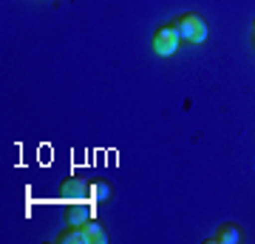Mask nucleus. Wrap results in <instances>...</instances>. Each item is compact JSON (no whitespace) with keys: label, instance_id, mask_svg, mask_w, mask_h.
<instances>
[{"label":"nucleus","instance_id":"nucleus-8","mask_svg":"<svg viewBox=\"0 0 255 244\" xmlns=\"http://www.w3.org/2000/svg\"><path fill=\"white\" fill-rule=\"evenodd\" d=\"M253 34H255V20H253Z\"/></svg>","mask_w":255,"mask_h":244},{"label":"nucleus","instance_id":"nucleus-3","mask_svg":"<svg viewBox=\"0 0 255 244\" xmlns=\"http://www.w3.org/2000/svg\"><path fill=\"white\" fill-rule=\"evenodd\" d=\"M85 222H91V205H88V202H71V205L65 208V225L82 227Z\"/></svg>","mask_w":255,"mask_h":244},{"label":"nucleus","instance_id":"nucleus-7","mask_svg":"<svg viewBox=\"0 0 255 244\" xmlns=\"http://www.w3.org/2000/svg\"><path fill=\"white\" fill-rule=\"evenodd\" d=\"M88 196L97 202H105L111 196V188L105 185V182H88Z\"/></svg>","mask_w":255,"mask_h":244},{"label":"nucleus","instance_id":"nucleus-5","mask_svg":"<svg viewBox=\"0 0 255 244\" xmlns=\"http://www.w3.org/2000/svg\"><path fill=\"white\" fill-rule=\"evenodd\" d=\"M85 233H88V244H105L108 242V233H105V225H102L100 219H91V222H85Z\"/></svg>","mask_w":255,"mask_h":244},{"label":"nucleus","instance_id":"nucleus-1","mask_svg":"<svg viewBox=\"0 0 255 244\" xmlns=\"http://www.w3.org/2000/svg\"><path fill=\"white\" fill-rule=\"evenodd\" d=\"M173 26H176V31H179V37H182V43L201 45L207 40V23H204V17L196 14V11L179 14V17L173 20Z\"/></svg>","mask_w":255,"mask_h":244},{"label":"nucleus","instance_id":"nucleus-2","mask_svg":"<svg viewBox=\"0 0 255 244\" xmlns=\"http://www.w3.org/2000/svg\"><path fill=\"white\" fill-rule=\"evenodd\" d=\"M179 45H182V37L176 31L173 23H167V26H159L153 34V51L159 57H173L179 51Z\"/></svg>","mask_w":255,"mask_h":244},{"label":"nucleus","instance_id":"nucleus-9","mask_svg":"<svg viewBox=\"0 0 255 244\" xmlns=\"http://www.w3.org/2000/svg\"><path fill=\"white\" fill-rule=\"evenodd\" d=\"M253 43H255V34H253Z\"/></svg>","mask_w":255,"mask_h":244},{"label":"nucleus","instance_id":"nucleus-4","mask_svg":"<svg viewBox=\"0 0 255 244\" xmlns=\"http://www.w3.org/2000/svg\"><path fill=\"white\" fill-rule=\"evenodd\" d=\"M210 242L213 244H238L241 242V230H238V225L227 222V225H221L216 233L210 236Z\"/></svg>","mask_w":255,"mask_h":244},{"label":"nucleus","instance_id":"nucleus-6","mask_svg":"<svg viewBox=\"0 0 255 244\" xmlns=\"http://www.w3.org/2000/svg\"><path fill=\"white\" fill-rule=\"evenodd\" d=\"M57 244H88V233L85 227H68L57 236Z\"/></svg>","mask_w":255,"mask_h":244}]
</instances>
